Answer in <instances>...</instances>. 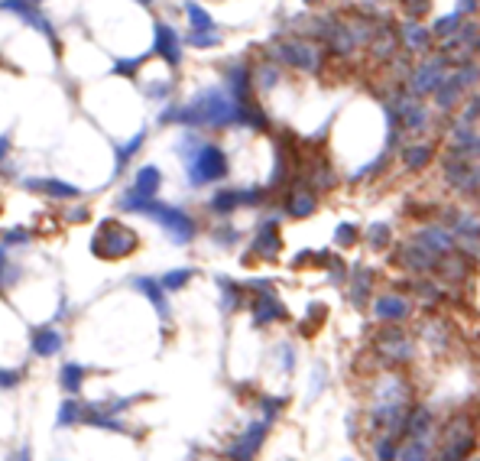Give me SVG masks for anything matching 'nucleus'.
Returning <instances> with one entry per match:
<instances>
[{
	"instance_id": "obj_1",
	"label": "nucleus",
	"mask_w": 480,
	"mask_h": 461,
	"mask_svg": "<svg viewBox=\"0 0 480 461\" xmlns=\"http://www.w3.org/2000/svg\"><path fill=\"white\" fill-rule=\"evenodd\" d=\"M179 153H182L185 172H189L191 189H201L208 182H221L228 176V153L218 143L195 137V133H182L179 140Z\"/></svg>"
},
{
	"instance_id": "obj_2",
	"label": "nucleus",
	"mask_w": 480,
	"mask_h": 461,
	"mask_svg": "<svg viewBox=\"0 0 480 461\" xmlns=\"http://www.w3.org/2000/svg\"><path fill=\"white\" fill-rule=\"evenodd\" d=\"M137 250V230H130L127 224L121 221H101L98 230L91 238V254L98 260H123Z\"/></svg>"
},
{
	"instance_id": "obj_3",
	"label": "nucleus",
	"mask_w": 480,
	"mask_h": 461,
	"mask_svg": "<svg viewBox=\"0 0 480 461\" xmlns=\"http://www.w3.org/2000/svg\"><path fill=\"white\" fill-rule=\"evenodd\" d=\"M477 445V429L467 416H454L448 426H445L442 438H438V455L435 461H467V455Z\"/></svg>"
},
{
	"instance_id": "obj_4",
	"label": "nucleus",
	"mask_w": 480,
	"mask_h": 461,
	"mask_svg": "<svg viewBox=\"0 0 480 461\" xmlns=\"http://www.w3.org/2000/svg\"><path fill=\"white\" fill-rule=\"evenodd\" d=\"M0 10H4V13H13L20 23H26L30 30L43 33L46 39L55 43V26L49 23V16L39 10V4H33V0H0Z\"/></svg>"
},
{
	"instance_id": "obj_5",
	"label": "nucleus",
	"mask_w": 480,
	"mask_h": 461,
	"mask_svg": "<svg viewBox=\"0 0 480 461\" xmlns=\"http://www.w3.org/2000/svg\"><path fill=\"white\" fill-rule=\"evenodd\" d=\"M267 432H269V419L250 423V426H247L244 435H240V438L234 442V445L228 448V458H230V461H253V455L259 452V445H263Z\"/></svg>"
},
{
	"instance_id": "obj_6",
	"label": "nucleus",
	"mask_w": 480,
	"mask_h": 461,
	"mask_svg": "<svg viewBox=\"0 0 480 461\" xmlns=\"http://www.w3.org/2000/svg\"><path fill=\"white\" fill-rule=\"evenodd\" d=\"M152 52L160 55V59H166L169 65H179V62H182V39H179V33L169 23L152 26Z\"/></svg>"
},
{
	"instance_id": "obj_7",
	"label": "nucleus",
	"mask_w": 480,
	"mask_h": 461,
	"mask_svg": "<svg viewBox=\"0 0 480 461\" xmlns=\"http://www.w3.org/2000/svg\"><path fill=\"white\" fill-rule=\"evenodd\" d=\"M435 448H438L435 445V432H428V435H406L396 461H432Z\"/></svg>"
},
{
	"instance_id": "obj_8",
	"label": "nucleus",
	"mask_w": 480,
	"mask_h": 461,
	"mask_svg": "<svg viewBox=\"0 0 480 461\" xmlns=\"http://www.w3.org/2000/svg\"><path fill=\"white\" fill-rule=\"evenodd\" d=\"M30 348H33V354H36V357H52V354L62 351V331L52 328V322L43 325V328H33Z\"/></svg>"
},
{
	"instance_id": "obj_9",
	"label": "nucleus",
	"mask_w": 480,
	"mask_h": 461,
	"mask_svg": "<svg viewBox=\"0 0 480 461\" xmlns=\"http://www.w3.org/2000/svg\"><path fill=\"white\" fill-rule=\"evenodd\" d=\"M23 185L30 192H46L52 199H78L82 195L78 185H69V182H62V179H23Z\"/></svg>"
},
{
	"instance_id": "obj_10",
	"label": "nucleus",
	"mask_w": 480,
	"mask_h": 461,
	"mask_svg": "<svg viewBox=\"0 0 480 461\" xmlns=\"http://www.w3.org/2000/svg\"><path fill=\"white\" fill-rule=\"evenodd\" d=\"M279 228H276V221H267L263 228L257 230V238H253V254L263 257V260H273L276 254H279Z\"/></svg>"
},
{
	"instance_id": "obj_11",
	"label": "nucleus",
	"mask_w": 480,
	"mask_h": 461,
	"mask_svg": "<svg viewBox=\"0 0 480 461\" xmlns=\"http://www.w3.org/2000/svg\"><path fill=\"white\" fill-rule=\"evenodd\" d=\"M133 289H140L146 296V299L156 306V312H160V318H169V302H166V286L160 283V279H152V277H137L133 279Z\"/></svg>"
},
{
	"instance_id": "obj_12",
	"label": "nucleus",
	"mask_w": 480,
	"mask_h": 461,
	"mask_svg": "<svg viewBox=\"0 0 480 461\" xmlns=\"http://www.w3.org/2000/svg\"><path fill=\"white\" fill-rule=\"evenodd\" d=\"M160 185H162L160 166H143V170L137 172V179H133V185H130V192L140 195V199H156Z\"/></svg>"
},
{
	"instance_id": "obj_13",
	"label": "nucleus",
	"mask_w": 480,
	"mask_h": 461,
	"mask_svg": "<svg viewBox=\"0 0 480 461\" xmlns=\"http://www.w3.org/2000/svg\"><path fill=\"white\" fill-rule=\"evenodd\" d=\"M374 312L376 318H386V322H399V318L409 316V302L403 296H380L374 302Z\"/></svg>"
},
{
	"instance_id": "obj_14",
	"label": "nucleus",
	"mask_w": 480,
	"mask_h": 461,
	"mask_svg": "<svg viewBox=\"0 0 480 461\" xmlns=\"http://www.w3.org/2000/svg\"><path fill=\"white\" fill-rule=\"evenodd\" d=\"M253 316H257V325H267V322H276V318H282L286 312H282V306L273 299V292L263 289V292H257V302H253Z\"/></svg>"
},
{
	"instance_id": "obj_15",
	"label": "nucleus",
	"mask_w": 480,
	"mask_h": 461,
	"mask_svg": "<svg viewBox=\"0 0 480 461\" xmlns=\"http://www.w3.org/2000/svg\"><path fill=\"white\" fill-rule=\"evenodd\" d=\"M143 143H146V130H137L133 137L127 140V143L117 146V153H114V176H121V172L127 170V162L140 153V146H143Z\"/></svg>"
},
{
	"instance_id": "obj_16",
	"label": "nucleus",
	"mask_w": 480,
	"mask_h": 461,
	"mask_svg": "<svg viewBox=\"0 0 480 461\" xmlns=\"http://www.w3.org/2000/svg\"><path fill=\"white\" fill-rule=\"evenodd\" d=\"M185 16H189V23H191V33H214V20L201 4L189 0V4H185Z\"/></svg>"
},
{
	"instance_id": "obj_17",
	"label": "nucleus",
	"mask_w": 480,
	"mask_h": 461,
	"mask_svg": "<svg viewBox=\"0 0 480 461\" xmlns=\"http://www.w3.org/2000/svg\"><path fill=\"white\" fill-rule=\"evenodd\" d=\"M399 438L396 435H386V432H380L376 435V442L370 445V452H374V461H396V455H399V445H396Z\"/></svg>"
},
{
	"instance_id": "obj_18",
	"label": "nucleus",
	"mask_w": 480,
	"mask_h": 461,
	"mask_svg": "<svg viewBox=\"0 0 480 461\" xmlns=\"http://www.w3.org/2000/svg\"><path fill=\"white\" fill-rule=\"evenodd\" d=\"M82 380H84V367H82V364H65V367H62L59 384H62V390L69 393V396L82 393Z\"/></svg>"
},
{
	"instance_id": "obj_19",
	"label": "nucleus",
	"mask_w": 480,
	"mask_h": 461,
	"mask_svg": "<svg viewBox=\"0 0 480 461\" xmlns=\"http://www.w3.org/2000/svg\"><path fill=\"white\" fill-rule=\"evenodd\" d=\"M289 215H296V218H305V215H312L315 211V195L312 192H305V189H298V192H292L289 195Z\"/></svg>"
},
{
	"instance_id": "obj_20",
	"label": "nucleus",
	"mask_w": 480,
	"mask_h": 461,
	"mask_svg": "<svg viewBox=\"0 0 480 461\" xmlns=\"http://www.w3.org/2000/svg\"><path fill=\"white\" fill-rule=\"evenodd\" d=\"M191 277H195V270H169V273H166V277L160 279V283L166 286L169 292H176V289H182V286L189 283Z\"/></svg>"
},
{
	"instance_id": "obj_21",
	"label": "nucleus",
	"mask_w": 480,
	"mask_h": 461,
	"mask_svg": "<svg viewBox=\"0 0 480 461\" xmlns=\"http://www.w3.org/2000/svg\"><path fill=\"white\" fill-rule=\"evenodd\" d=\"M78 419H84V406H78L75 400H65L59 406V426H72L78 423Z\"/></svg>"
},
{
	"instance_id": "obj_22",
	"label": "nucleus",
	"mask_w": 480,
	"mask_h": 461,
	"mask_svg": "<svg viewBox=\"0 0 480 461\" xmlns=\"http://www.w3.org/2000/svg\"><path fill=\"white\" fill-rule=\"evenodd\" d=\"M0 244H26V240H30V230H23V228H13V230H4V234H0Z\"/></svg>"
},
{
	"instance_id": "obj_23",
	"label": "nucleus",
	"mask_w": 480,
	"mask_h": 461,
	"mask_svg": "<svg viewBox=\"0 0 480 461\" xmlns=\"http://www.w3.org/2000/svg\"><path fill=\"white\" fill-rule=\"evenodd\" d=\"M20 384V370H4L0 367V390H13Z\"/></svg>"
},
{
	"instance_id": "obj_24",
	"label": "nucleus",
	"mask_w": 480,
	"mask_h": 461,
	"mask_svg": "<svg viewBox=\"0 0 480 461\" xmlns=\"http://www.w3.org/2000/svg\"><path fill=\"white\" fill-rule=\"evenodd\" d=\"M354 240H357V228H351V224H341V228H337V244L347 247V244H354Z\"/></svg>"
},
{
	"instance_id": "obj_25",
	"label": "nucleus",
	"mask_w": 480,
	"mask_h": 461,
	"mask_svg": "<svg viewBox=\"0 0 480 461\" xmlns=\"http://www.w3.org/2000/svg\"><path fill=\"white\" fill-rule=\"evenodd\" d=\"M10 146H13V137H10V133H0V166L10 160Z\"/></svg>"
},
{
	"instance_id": "obj_26",
	"label": "nucleus",
	"mask_w": 480,
	"mask_h": 461,
	"mask_svg": "<svg viewBox=\"0 0 480 461\" xmlns=\"http://www.w3.org/2000/svg\"><path fill=\"white\" fill-rule=\"evenodd\" d=\"M20 461H30V448H23V452H20Z\"/></svg>"
},
{
	"instance_id": "obj_27",
	"label": "nucleus",
	"mask_w": 480,
	"mask_h": 461,
	"mask_svg": "<svg viewBox=\"0 0 480 461\" xmlns=\"http://www.w3.org/2000/svg\"><path fill=\"white\" fill-rule=\"evenodd\" d=\"M140 7H152V0H137Z\"/></svg>"
},
{
	"instance_id": "obj_28",
	"label": "nucleus",
	"mask_w": 480,
	"mask_h": 461,
	"mask_svg": "<svg viewBox=\"0 0 480 461\" xmlns=\"http://www.w3.org/2000/svg\"><path fill=\"white\" fill-rule=\"evenodd\" d=\"M33 4H43V0H33Z\"/></svg>"
},
{
	"instance_id": "obj_29",
	"label": "nucleus",
	"mask_w": 480,
	"mask_h": 461,
	"mask_svg": "<svg viewBox=\"0 0 480 461\" xmlns=\"http://www.w3.org/2000/svg\"><path fill=\"white\" fill-rule=\"evenodd\" d=\"M344 461H351V458H344Z\"/></svg>"
},
{
	"instance_id": "obj_30",
	"label": "nucleus",
	"mask_w": 480,
	"mask_h": 461,
	"mask_svg": "<svg viewBox=\"0 0 480 461\" xmlns=\"http://www.w3.org/2000/svg\"><path fill=\"white\" fill-rule=\"evenodd\" d=\"M474 461H480V458H474Z\"/></svg>"
}]
</instances>
